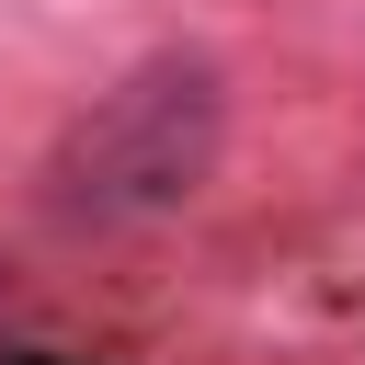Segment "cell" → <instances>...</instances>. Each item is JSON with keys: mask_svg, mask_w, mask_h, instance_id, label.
Returning <instances> with one entry per match:
<instances>
[{"mask_svg": "<svg viewBox=\"0 0 365 365\" xmlns=\"http://www.w3.org/2000/svg\"><path fill=\"white\" fill-rule=\"evenodd\" d=\"M23 365H57V354H23Z\"/></svg>", "mask_w": 365, "mask_h": 365, "instance_id": "cell-2", "label": "cell"}, {"mask_svg": "<svg viewBox=\"0 0 365 365\" xmlns=\"http://www.w3.org/2000/svg\"><path fill=\"white\" fill-rule=\"evenodd\" d=\"M217 160H228V80L171 46V57H137L114 91H91V114L46 160V205L68 228H137L194 205Z\"/></svg>", "mask_w": 365, "mask_h": 365, "instance_id": "cell-1", "label": "cell"}]
</instances>
